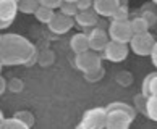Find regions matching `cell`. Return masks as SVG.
<instances>
[{"label": "cell", "mask_w": 157, "mask_h": 129, "mask_svg": "<svg viewBox=\"0 0 157 129\" xmlns=\"http://www.w3.org/2000/svg\"><path fill=\"white\" fill-rule=\"evenodd\" d=\"M36 58V47L21 34L8 32L0 37V63L3 66L31 64Z\"/></svg>", "instance_id": "1"}, {"label": "cell", "mask_w": 157, "mask_h": 129, "mask_svg": "<svg viewBox=\"0 0 157 129\" xmlns=\"http://www.w3.org/2000/svg\"><path fill=\"white\" fill-rule=\"evenodd\" d=\"M107 123L105 127L109 129H126L131 126V123L136 118V110L133 105L125 102H113L107 107Z\"/></svg>", "instance_id": "2"}, {"label": "cell", "mask_w": 157, "mask_h": 129, "mask_svg": "<svg viewBox=\"0 0 157 129\" xmlns=\"http://www.w3.org/2000/svg\"><path fill=\"white\" fill-rule=\"evenodd\" d=\"M107 123V110L102 107H96L88 110L83 115L78 127H86V129H102L105 127Z\"/></svg>", "instance_id": "3"}, {"label": "cell", "mask_w": 157, "mask_h": 129, "mask_svg": "<svg viewBox=\"0 0 157 129\" xmlns=\"http://www.w3.org/2000/svg\"><path fill=\"white\" fill-rule=\"evenodd\" d=\"M128 44H130L133 53H136L139 57H147L151 55V50H152V47L155 44V39L149 31H146L141 34H133L131 40Z\"/></svg>", "instance_id": "4"}, {"label": "cell", "mask_w": 157, "mask_h": 129, "mask_svg": "<svg viewBox=\"0 0 157 129\" xmlns=\"http://www.w3.org/2000/svg\"><path fill=\"white\" fill-rule=\"evenodd\" d=\"M101 61H102V58L91 49L84 50V52H79V53L75 55V66L84 74L101 68Z\"/></svg>", "instance_id": "5"}, {"label": "cell", "mask_w": 157, "mask_h": 129, "mask_svg": "<svg viewBox=\"0 0 157 129\" xmlns=\"http://www.w3.org/2000/svg\"><path fill=\"white\" fill-rule=\"evenodd\" d=\"M109 37L112 40H117V42H123L128 44L131 40L133 36V31H131V26H130V21L123 20V21H118V20H112V23L109 24Z\"/></svg>", "instance_id": "6"}, {"label": "cell", "mask_w": 157, "mask_h": 129, "mask_svg": "<svg viewBox=\"0 0 157 129\" xmlns=\"http://www.w3.org/2000/svg\"><path fill=\"white\" fill-rule=\"evenodd\" d=\"M104 58H107L109 61H113V63H120L123 61L125 58L128 57V52H130V47L128 44L123 42H117V40H112L110 39L107 45L104 47Z\"/></svg>", "instance_id": "7"}, {"label": "cell", "mask_w": 157, "mask_h": 129, "mask_svg": "<svg viewBox=\"0 0 157 129\" xmlns=\"http://www.w3.org/2000/svg\"><path fill=\"white\" fill-rule=\"evenodd\" d=\"M75 26V18L73 16H68V15H63L62 11L55 13L52 16V20L47 23V28L50 29V32L54 34H67L70 29Z\"/></svg>", "instance_id": "8"}, {"label": "cell", "mask_w": 157, "mask_h": 129, "mask_svg": "<svg viewBox=\"0 0 157 129\" xmlns=\"http://www.w3.org/2000/svg\"><path fill=\"white\" fill-rule=\"evenodd\" d=\"M18 11L20 10L16 0H0V28H7L11 24Z\"/></svg>", "instance_id": "9"}, {"label": "cell", "mask_w": 157, "mask_h": 129, "mask_svg": "<svg viewBox=\"0 0 157 129\" xmlns=\"http://www.w3.org/2000/svg\"><path fill=\"white\" fill-rule=\"evenodd\" d=\"M88 39H89V49L94 52H102L104 47L110 40L109 32L102 28H92L88 32Z\"/></svg>", "instance_id": "10"}, {"label": "cell", "mask_w": 157, "mask_h": 129, "mask_svg": "<svg viewBox=\"0 0 157 129\" xmlns=\"http://www.w3.org/2000/svg\"><path fill=\"white\" fill-rule=\"evenodd\" d=\"M118 7L120 0H92V8L99 16H104V18H110Z\"/></svg>", "instance_id": "11"}, {"label": "cell", "mask_w": 157, "mask_h": 129, "mask_svg": "<svg viewBox=\"0 0 157 129\" xmlns=\"http://www.w3.org/2000/svg\"><path fill=\"white\" fill-rule=\"evenodd\" d=\"M97 13L94 8H88V10H79L75 15V24H78L81 28H92L97 24Z\"/></svg>", "instance_id": "12"}, {"label": "cell", "mask_w": 157, "mask_h": 129, "mask_svg": "<svg viewBox=\"0 0 157 129\" xmlns=\"http://www.w3.org/2000/svg\"><path fill=\"white\" fill-rule=\"evenodd\" d=\"M70 47L75 53H79V52H84V50H89V39H88V34L84 32H78L70 39Z\"/></svg>", "instance_id": "13"}, {"label": "cell", "mask_w": 157, "mask_h": 129, "mask_svg": "<svg viewBox=\"0 0 157 129\" xmlns=\"http://www.w3.org/2000/svg\"><path fill=\"white\" fill-rule=\"evenodd\" d=\"M141 94L144 97L157 95V73H151L144 78L141 86Z\"/></svg>", "instance_id": "14"}, {"label": "cell", "mask_w": 157, "mask_h": 129, "mask_svg": "<svg viewBox=\"0 0 157 129\" xmlns=\"http://www.w3.org/2000/svg\"><path fill=\"white\" fill-rule=\"evenodd\" d=\"M130 26H131V31L133 34H141V32H146L149 31V23L147 20L144 18V16H136V18H133L130 21Z\"/></svg>", "instance_id": "15"}, {"label": "cell", "mask_w": 157, "mask_h": 129, "mask_svg": "<svg viewBox=\"0 0 157 129\" xmlns=\"http://www.w3.org/2000/svg\"><path fill=\"white\" fill-rule=\"evenodd\" d=\"M34 16H36V20L37 21H40V23H47L52 20V16L55 15V11L52 10V8H49V7H44V5H39V7L36 8V11L33 13Z\"/></svg>", "instance_id": "16"}, {"label": "cell", "mask_w": 157, "mask_h": 129, "mask_svg": "<svg viewBox=\"0 0 157 129\" xmlns=\"http://www.w3.org/2000/svg\"><path fill=\"white\" fill-rule=\"evenodd\" d=\"M144 111L152 121H157V95H149L146 98V107Z\"/></svg>", "instance_id": "17"}, {"label": "cell", "mask_w": 157, "mask_h": 129, "mask_svg": "<svg viewBox=\"0 0 157 129\" xmlns=\"http://www.w3.org/2000/svg\"><path fill=\"white\" fill-rule=\"evenodd\" d=\"M2 127H5V129H28V124L25 121H21L20 118L13 116V118H5Z\"/></svg>", "instance_id": "18"}, {"label": "cell", "mask_w": 157, "mask_h": 129, "mask_svg": "<svg viewBox=\"0 0 157 129\" xmlns=\"http://www.w3.org/2000/svg\"><path fill=\"white\" fill-rule=\"evenodd\" d=\"M37 7H39V0H20L18 2V10L23 13H34Z\"/></svg>", "instance_id": "19"}, {"label": "cell", "mask_w": 157, "mask_h": 129, "mask_svg": "<svg viewBox=\"0 0 157 129\" xmlns=\"http://www.w3.org/2000/svg\"><path fill=\"white\" fill-rule=\"evenodd\" d=\"M60 11L63 15H68V16H73L75 18V15L78 13V7H76V3L75 2H62V5H60Z\"/></svg>", "instance_id": "20"}, {"label": "cell", "mask_w": 157, "mask_h": 129, "mask_svg": "<svg viewBox=\"0 0 157 129\" xmlns=\"http://www.w3.org/2000/svg\"><path fill=\"white\" fill-rule=\"evenodd\" d=\"M13 116H16V118H20L21 121H25L26 124H28V127H31V126L34 124V116H33L31 111L21 110V111H16V113H15Z\"/></svg>", "instance_id": "21"}, {"label": "cell", "mask_w": 157, "mask_h": 129, "mask_svg": "<svg viewBox=\"0 0 157 129\" xmlns=\"http://www.w3.org/2000/svg\"><path fill=\"white\" fill-rule=\"evenodd\" d=\"M112 20H118V21H123V20H128V7L125 3H120V7L115 10V13L110 16Z\"/></svg>", "instance_id": "22"}, {"label": "cell", "mask_w": 157, "mask_h": 129, "mask_svg": "<svg viewBox=\"0 0 157 129\" xmlns=\"http://www.w3.org/2000/svg\"><path fill=\"white\" fill-rule=\"evenodd\" d=\"M84 76H86V79H88L89 83H96V81H99L104 76V69L101 66V68H97V69H94V71H91V73H86Z\"/></svg>", "instance_id": "23"}, {"label": "cell", "mask_w": 157, "mask_h": 129, "mask_svg": "<svg viewBox=\"0 0 157 129\" xmlns=\"http://www.w3.org/2000/svg\"><path fill=\"white\" fill-rule=\"evenodd\" d=\"M7 87L13 92V94H20L21 90H23V83H21V79H18V78H15V79H11L10 83L7 84Z\"/></svg>", "instance_id": "24"}, {"label": "cell", "mask_w": 157, "mask_h": 129, "mask_svg": "<svg viewBox=\"0 0 157 129\" xmlns=\"http://www.w3.org/2000/svg\"><path fill=\"white\" fill-rule=\"evenodd\" d=\"M62 2L63 0H39V5H44V7H49L52 10H55L62 5Z\"/></svg>", "instance_id": "25"}, {"label": "cell", "mask_w": 157, "mask_h": 129, "mask_svg": "<svg viewBox=\"0 0 157 129\" xmlns=\"http://www.w3.org/2000/svg\"><path fill=\"white\" fill-rule=\"evenodd\" d=\"M76 7L78 10H88V8H92V0H76Z\"/></svg>", "instance_id": "26"}, {"label": "cell", "mask_w": 157, "mask_h": 129, "mask_svg": "<svg viewBox=\"0 0 157 129\" xmlns=\"http://www.w3.org/2000/svg\"><path fill=\"white\" fill-rule=\"evenodd\" d=\"M143 16L147 20L149 26H152V24H155V23H157V16H155L154 13H151V11H144V13H143Z\"/></svg>", "instance_id": "27"}, {"label": "cell", "mask_w": 157, "mask_h": 129, "mask_svg": "<svg viewBox=\"0 0 157 129\" xmlns=\"http://www.w3.org/2000/svg\"><path fill=\"white\" fill-rule=\"evenodd\" d=\"M151 60H152V64L157 68V40L152 47V50H151Z\"/></svg>", "instance_id": "28"}, {"label": "cell", "mask_w": 157, "mask_h": 129, "mask_svg": "<svg viewBox=\"0 0 157 129\" xmlns=\"http://www.w3.org/2000/svg\"><path fill=\"white\" fill-rule=\"evenodd\" d=\"M5 89H7V81H5L2 76H0V95L5 92Z\"/></svg>", "instance_id": "29"}, {"label": "cell", "mask_w": 157, "mask_h": 129, "mask_svg": "<svg viewBox=\"0 0 157 129\" xmlns=\"http://www.w3.org/2000/svg\"><path fill=\"white\" fill-rule=\"evenodd\" d=\"M3 121H5V116H3V113H2V111H0V127H2Z\"/></svg>", "instance_id": "30"}, {"label": "cell", "mask_w": 157, "mask_h": 129, "mask_svg": "<svg viewBox=\"0 0 157 129\" xmlns=\"http://www.w3.org/2000/svg\"><path fill=\"white\" fill-rule=\"evenodd\" d=\"M2 66H3V64H2V63H0V76H2Z\"/></svg>", "instance_id": "31"}, {"label": "cell", "mask_w": 157, "mask_h": 129, "mask_svg": "<svg viewBox=\"0 0 157 129\" xmlns=\"http://www.w3.org/2000/svg\"><path fill=\"white\" fill-rule=\"evenodd\" d=\"M63 2H76V0H63Z\"/></svg>", "instance_id": "32"}, {"label": "cell", "mask_w": 157, "mask_h": 129, "mask_svg": "<svg viewBox=\"0 0 157 129\" xmlns=\"http://www.w3.org/2000/svg\"><path fill=\"white\" fill-rule=\"evenodd\" d=\"M152 2H154V3H155V5H157V0H152Z\"/></svg>", "instance_id": "33"}, {"label": "cell", "mask_w": 157, "mask_h": 129, "mask_svg": "<svg viewBox=\"0 0 157 129\" xmlns=\"http://www.w3.org/2000/svg\"><path fill=\"white\" fill-rule=\"evenodd\" d=\"M16 2H20V0H16Z\"/></svg>", "instance_id": "34"}, {"label": "cell", "mask_w": 157, "mask_h": 129, "mask_svg": "<svg viewBox=\"0 0 157 129\" xmlns=\"http://www.w3.org/2000/svg\"><path fill=\"white\" fill-rule=\"evenodd\" d=\"M0 37H2V34H0Z\"/></svg>", "instance_id": "35"}]
</instances>
